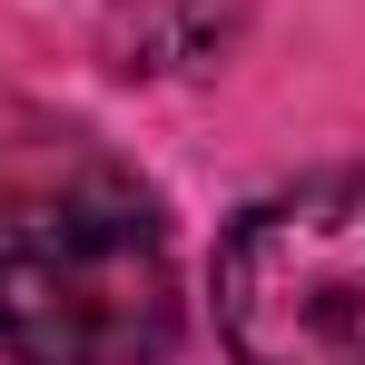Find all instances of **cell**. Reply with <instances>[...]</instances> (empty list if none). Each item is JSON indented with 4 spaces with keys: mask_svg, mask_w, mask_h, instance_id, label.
Here are the masks:
<instances>
[{
    "mask_svg": "<svg viewBox=\"0 0 365 365\" xmlns=\"http://www.w3.org/2000/svg\"><path fill=\"white\" fill-rule=\"evenodd\" d=\"M178 346V257L158 197L69 158L0 197V356L10 365H168Z\"/></svg>",
    "mask_w": 365,
    "mask_h": 365,
    "instance_id": "6da1fadb",
    "label": "cell"
},
{
    "mask_svg": "<svg viewBox=\"0 0 365 365\" xmlns=\"http://www.w3.org/2000/svg\"><path fill=\"white\" fill-rule=\"evenodd\" d=\"M217 336L237 365H365V178H297L217 247Z\"/></svg>",
    "mask_w": 365,
    "mask_h": 365,
    "instance_id": "7a4b0ae2",
    "label": "cell"
}]
</instances>
